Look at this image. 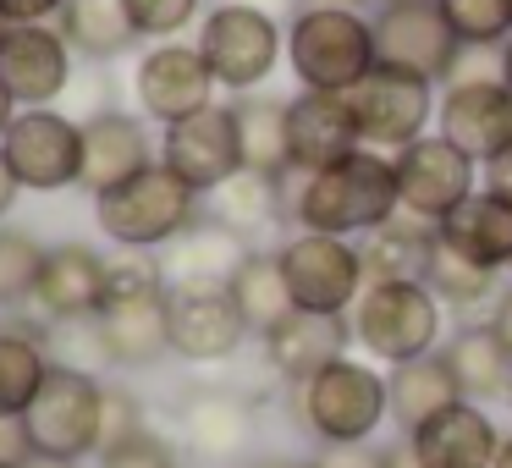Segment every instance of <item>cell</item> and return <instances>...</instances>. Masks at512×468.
<instances>
[{
  "label": "cell",
  "mask_w": 512,
  "mask_h": 468,
  "mask_svg": "<svg viewBox=\"0 0 512 468\" xmlns=\"http://www.w3.org/2000/svg\"><path fill=\"white\" fill-rule=\"evenodd\" d=\"M402 215L397 166L380 149H358L342 166H325L287 177V226L292 232H325V237H364Z\"/></svg>",
  "instance_id": "obj_1"
},
{
  "label": "cell",
  "mask_w": 512,
  "mask_h": 468,
  "mask_svg": "<svg viewBox=\"0 0 512 468\" xmlns=\"http://www.w3.org/2000/svg\"><path fill=\"white\" fill-rule=\"evenodd\" d=\"M380 67L375 17L336 0H303L287 23V72L298 89L353 94Z\"/></svg>",
  "instance_id": "obj_2"
},
{
  "label": "cell",
  "mask_w": 512,
  "mask_h": 468,
  "mask_svg": "<svg viewBox=\"0 0 512 468\" xmlns=\"http://www.w3.org/2000/svg\"><path fill=\"white\" fill-rule=\"evenodd\" d=\"M292 413H298L303 435L331 452H353L380 435V424L391 419V391L369 358H336L320 375H309L303 386H292Z\"/></svg>",
  "instance_id": "obj_3"
},
{
  "label": "cell",
  "mask_w": 512,
  "mask_h": 468,
  "mask_svg": "<svg viewBox=\"0 0 512 468\" xmlns=\"http://www.w3.org/2000/svg\"><path fill=\"white\" fill-rule=\"evenodd\" d=\"M94 221L111 237L116 248H144V254H160L171 248L193 221H204V193L188 188L171 166H149L138 171L133 182L100 193L94 199Z\"/></svg>",
  "instance_id": "obj_4"
},
{
  "label": "cell",
  "mask_w": 512,
  "mask_h": 468,
  "mask_svg": "<svg viewBox=\"0 0 512 468\" xmlns=\"http://www.w3.org/2000/svg\"><path fill=\"white\" fill-rule=\"evenodd\" d=\"M193 45L226 94H259L276 67H287V23H276L254 0H215L199 17Z\"/></svg>",
  "instance_id": "obj_5"
},
{
  "label": "cell",
  "mask_w": 512,
  "mask_h": 468,
  "mask_svg": "<svg viewBox=\"0 0 512 468\" xmlns=\"http://www.w3.org/2000/svg\"><path fill=\"white\" fill-rule=\"evenodd\" d=\"M353 347L375 364H408V358L441 353L446 342V303L424 281H369L353 303Z\"/></svg>",
  "instance_id": "obj_6"
},
{
  "label": "cell",
  "mask_w": 512,
  "mask_h": 468,
  "mask_svg": "<svg viewBox=\"0 0 512 468\" xmlns=\"http://www.w3.org/2000/svg\"><path fill=\"white\" fill-rule=\"evenodd\" d=\"M23 430H28V446L45 457H67V463L100 457V446H105V375L50 364L39 397L23 413Z\"/></svg>",
  "instance_id": "obj_7"
},
{
  "label": "cell",
  "mask_w": 512,
  "mask_h": 468,
  "mask_svg": "<svg viewBox=\"0 0 512 468\" xmlns=\"http://www.w3.org/2000/svg\"><path fill=\"white\" fill-rule=\"evenodd\" d=\"M281 276L292 287V303L309 314H353L369 276L358 259V237H325V232H292L276 248Z\"/></svg>",
  "instance_id": "obj_8"
},
{
  "label": "cell",
  "mask_w": 512,
  "mask_h": 468,
  "mask_svg": "<svg viewBox=\"0 0 512 468\" xmlns=\"http://www.w3.org/2000/svg\"><path fill=\"white\" fill-rule=\"evenodd\" d=\"M353 116H358V133H364V149H380V155H397L408 149L413 138L435 133V105H441V89L419 72H402L380 61L353 94Z\"/></svg>",
  "instance_id": "obj_9"
},
{
  "label": "cell",
  "mask_w": 512,
  "mask_h": 468,
  "mask_svg": "<svg viewBox=\"0 0 512 468\" xmlns=\"http://www.w3.org/2000/svg\"><path fill=\"white\" fill-rule=\"evenodd\" d=\"M0 155L17 171L28 193H61L83 182V122L61 116L56 105L17 111V122L0 138Z\"/></svg>",
  "instance_id": "obj_10"
},
{
  "label": "cell",
  "mask_w": 512,
  "mask_h": 468,
  "mask_svg": "<svg viewBox=\"0 0 512 468\" xmlns=\"http://www.w3.org/2000/svg\"><path fill=\"white\" fill-rule=\"evenodd\" d=\"M215 94H221V83H215L210 61L199 56V45H188V39H160L133 67L138 116H149L160 127L199 116L204 105H215Z\"/></svg>",
  "instance_id": "obj_11"
},
{
  "label": "cell",
  "mask_w": 512,
  "mask_h": 468,
  "mask_svg": "<svg viewBox=\"0 0 512 468\" xmlns=\"http://www.w3.org/2000/svg\"><path fill=\"white\" fill-rule=\"evenodd\" d=\"M369 17H375V45H380V61H386V67L419 72L435 89L452 83L457 61H463V45H457V34L446 28L435 0H380Z\"/></svg>",
  "instance_id": "obj_12"
},
{
  "label": "cell",
  "mask_w": 512,
  "mask_h": 468,
  "mask_svg": "<svg viewBox=\"0 0 512 468\" xmlns=\"http://www.w3.org/2000/svg\"><path fill=\"white\" fill-rule=\"evenodd\" d=\"M391 166H397L402 215H413V221H424V226H441L457 204L479 193V166L463 155V149L446 144L441 133L413 138L408 149L391 155Z\"/></svg>",
  "instance_id": "obj_13"
},
{
  "label": "cell",
  "mask_w": 512,
  "mask_h": 468,
  "mask_svg": "<svg viewBox=\"0 0 512 468\" xmlns=\"http://www.w3.org/2000/svg\"><path fill=\"white\" fill-rule=\"evenodd\" d=\"M435 133L463 149L479 171L512 149V89L507 78H452L435 105Z\"/></svg>",
  "instance_id": "obj_14"
},
{
  "label": "cell",
  "mask_w": 512,
  "mask_h": 468,
  "mask_svg": "<svg viewBox=\"0 0 512 468\" xmlns=\"http://www.w3.org/2000/svg\"><path fill=\"white\" fill-rule=\"evenodd\" d=\"M160 166H171L188 188H199L210 199L221 182H232L243 171V138H237V105L215 100L188 122H171L160 138Z\"/></svg>",
  "instance_id": "obj_15"
},
{
  "label": "cell",
  "mask_w": 512,
  "mask_h": 468,
  "mask_svg": "<svg viewBox=\"0 0 512 468\" xmlns=\"http://www.w3.org/2000/svg\"><path fill=\"white\" fill-rule=\"evenodd\" d=\"M72 45L56 23H6L0 28V83L12 89L17 111L56 105L72 83Z\"/></svg>",
  "instance_id": "obj_16"
},
{
  "label": "cell",
  "mask_w": 512,
  "mask_h": 468,
  "mask_svg": "<svg viewBox=\"0 0 512 468\" xmlns=\"http://www.w3.org/2000/svg\"><path fill=\"white\" fill-rule=\"evenodd\" d=\"M166 287H111L94 314L105 336L111 369H155L171 353V320H166Z\"/></svg>",
  "instance_id": "obj_17"
},
{
  "label": "cell",
  "mask_w": 512,
  "mask_h": 468,
  "mask_svg": "<svg viewBox=\"0 0 512 468\" xmlns=\"http://www.w3.org/2000/svg\"><path fill=\"white\" fill-rule=\"evenodd\" d=\"M287 149H292V171H298V177L342 166L347 155H358V149H364V133H358L353 100H347V94L298 89L287 100Z\"/></svg>",
  "instance_id": "obj_18"
},
{
  "label": "cell",
  "mask_w": 512,
  "mask_h": 468,
  "mask_svg": "<svg viewBox=\"0 0 512 468\" xmlns=\"http://www.w3.org/2000/svg\"><path fill=\"white\" fill-rule=\"evenodd\" d=\"M111 292V254L94 243H50L34 281L39 320H89Z\"/></svg>",
  "instance_id": "obj_19"
},
{
  "label": "cell",
  "mask_w": 512,
  "mask_h": 468,
  "mask_svg": "<svg viewBox=\"0 0 512 468\" xmlns=\"http://www.w3.org/2000/svg\"><path fill=\"white\" fill-rule=\"evenodd\" d=\"M155 160L160 155H155V138H149V116L105 105V111H94L83 122V182L78 188H89L100 199V193L133 182L138 171H149Z\"/></svg>",
  "instance_id": "obj_20"
},
{
  "label": "cell",
  "mask_w": 512,
  "mask_h": 468,
  "mask_svg": "<svg viewBox=\"0 0 512 468\" xmlns=\"http://www.w3.org/2000/svg\"><path fill=\"white\" fill-rule=\"evenodd\" d=\"M166 320H171V358H182V364H226L254 336L237 314L232 292H171Z\"/></svg>",
  "instance_id": "obj_21"
},
{
  "label": "cell",
  "mask_w": 512,
  "mask_h": 468,
  "mask_svg": "<svg viewBox=\"0 0 512 468\" xmlns=\"http://www.w3.org/2000/svg\"><path fill=\"white\" fill-rule=\"evenodd\" d=\"M265 342V364L276 380L287 386H303L309 375H320L325 364L347 358L353 347V320L347 314H309V309H292L276 331L259 336Z\"/></svg>",
  "instance_id": "obj_22"
},
{
  "label": "cell",
  "mask_w": 512,
  "mask_h": 468,
  "mask_svg": "<svg viewBox=\"0 0 512 468\" xmlns=\"http://www.w3.org/2000/svg\"><path fill=\"white\" fill-rule=\"evenodd\" d=\"M248 254H254L248 237H237L232 226L204 215V221H193L171 248H160V265H166L171 292H226Z\"/></svg>",
  "instance_id": "obj_23"
},
{
  "label": "cell",
  "mask_w": 512,
  "mask_h": 468,
  "mask_svg": "<svg viewBox=\"0 0 512 468\" xmlns=\"http://www.w3.org/2000/svg\"><path fill=\"white\" fill-rule=\"evenodd\" d=\"M501 435L507 430H496L490 408H479V402H452V408L435 413L430 424H419L408 441H413V452H419L424 468H490Z\"/></svg>",
  "instance_id": "obj_24"
},
{
  "label": "cell",
  "mask_w": 512,
  "mask_h": 468,
  "mask_svg": "<svg viewBox=\"0 0 512 468\" xmlns=\"http://www.w3.org/2000/svg\"><path fill=\"white\" fill-rule=\"evenodd\" d=\"M441 358H446V369H452L463 402H479V408L507 402V391H512V353L501 347V336H496V325H490V320H457V331L441 342Z\"/></svg>",
  "instance_id": "obj_25"
},
{
  "label": "cell",
  "mask_w": 512,
  "mask_h": 468,
  "mask_svg": "<svg viewBox=\"0 0 512 468\" xmlns=\"http://www.w3.org/2000/svg\"><path fill=\"white\" fill-rule=\"evenodd\" d=\"M435 237H441V248H452L457 259H468V265H479V270H496V276L512 270V204H501L496 193H485V188L457 204V210L435 226Z\"/></svg>",
  "instance_id": "obj_26"
},
{
  "label": "cell",
  "mask_w": 512,
  "mask_h": 468,
  "mask_svg": "<svg viewBox=\"0 0 512 468\" xmlns=\"http://www.w3.org/2000/svg\"><path fill=\"white\" fill-rule=\"evenodd\" d=\"M177 430L199 457H232L254 441V408L226 386H193L177 402Z\"/></svg>",
  "instance_id": "obj_27"
},
{
  "label": "cell",
  "mask_w": 512,
  "mask_h": 468,
  "mask_svg": "<svg viewBox=\"0 0 512 468\" xmlns=\"http://www.w3.org/2000/svg\"><path fill=\"white\" fill-rule=\"evenodd\" d=\"M386 391H391V424L402 435H413L419 424H430L435 413H446L452 402H463L452 369H446L441 353H424L408 358V364H391L386 369Z\"/></svg>",
  "instance_id": "obj_28"
},
{
  "label": "cell",
  "mask_w": 512,
  "mask_h": 468,
  "mask_svg": "<svg viewBox=\"0 0 512 468\" xmlns=\"http://www.w3.org/2000/svg\"><path fill=\"white\" fill-rule=\"evenodd\" d=\"M358 259H364L369 281H424L435 259V226L413 221V215H391L386 226L358 237Z\"/></svg>",
  "instance_id": "obj_29"
},
{
  "label": "cell",
  "mask_w": 512,
  "mask_h": 468,
  "mask_svg": "<svg viewBox=\"0 0 512 468\" xmlns=\"http://www.w3.org/2000/svg\"><path fill=\"white\" fill-rule=\"evenodd\" d=\"M56 28L72 45V56L94 61V67H105V61L127 56L133 45H144L122 0H67L61 17H56Z\"/></svg>",
  "instance_id": "obj_30"
},
{
  "label": "cell",
  "mask_w": 512,
  "mask_h": 468,
  "mask_svg": "<svg viewBox=\"0 0 512 468\" xmlns=\"http://www.w3.org/2000/svg\"><path fill=\"white\" fill-rule=\"evenodd\" d=\"M204 215H210V221H221V226H232L237 237H248V243H254L265 226L287 221V182L259 177V171H237L232 182H221V188L204 199Z\"/></svg>",
  "instance_id": "obj_31"
},
{
  "label": "cell",
  "mask_w": 512,
  "mask_h": 468,
  "mask_svg": "<svg viewBox=\"0 0 512 468\" xmlns=\"http://www.w3.org/2000/svg\"><path fill=\"white\" fill-rule=\"evenodd\" d=\"M237 138H243V171L259 177H292V149H287V100L276 94H237Z\"/></svg>",
  "instance_id": "obj_32"
},
{
  "label": "cell",
  "mask_w": 512,
  "mask_h": 468,
  "mask_svg": "<svg viewBox=\"0 0 512 468\" xmlns=\"http://www.w3.org/2000/svg\"><path fill=\"white\" fill-rule=\"evenodd\" d=\"M226 292H232L237 314H243V325L254 336L276 331V325L298 309V303H292L287 276H281V259L270 254V248H254V254L237 265V276H232V287H226Z\"/></svg>",
  "instance_id": "obj_33"
},
{
  "label": "cell",
  "mask_w": 512,
  "mask_h": 468,
  "mask_svg": "<svg viewBox=\"0 0 512 468\" xmlns=\"http://www.w3.org/2000/svg\"><path fill=\"white\" fill-rule=\"evenodd\" d=\"M424 287H430L435 298L446 303V314H457V320H490L496 298L507 292L496 270H479V265H468V259H457L452 248H441V237H435V259H430Z\"/></svg>",
  "instance_id": "obj_34"
},
{
  "label": "cell",
  "mask_w": 512,
  "mask_h": 468,
  "mask_svg": "<svg viewBox=\"0 0 512 468\" xmlns=\"http://www.w3.org/2000/svg\"><path fill=\"white\" fill-rule=\"evenodd\" d=\"M50 375L39 331H0V419H23Z\"/></svg>",
  "instance_id": "obj_35"
},
{
  "label": "cell",
  "mask_w": 512,
  "mask_h": 468,
  "mask_svg": "<svg viewBox=\"0 0 512 468\" xmlns=\"http://www.w3.org/2000/svg\"><path fill=\"white\" fill-rule=\"evenodd\" d=\"M463 50H501L512 39V0H435Z\"/></svg>",
  "instance_id": "obj_36"
},
{
  "label": "cell",
  "mask_w": 512,
  "mask_h": 468,
  "mask_svg": "<svg viewBox=\"0 0 512 468\" xmlns=\"http://www.w3.org/2000/svg\"><path fill=\"white\" fill-rule=\"evenodd\" d=\"M39 342H45L50 364H61V369H89V375L111 369V353H105V336L94 325V314L89 320H45Z\"/></svg>",
  "instance_id": "obj_37"
},
{
  "label": "cell",
  "mask_w": 512,
  "mask_h": 468,
  "mask_svg": "<svg viewBox=\"0 0 512 468\" xmlns=\"http://www.w3.org/2000/svg\"><path fill=\"white\" fill-rule=\"evenodd\" d=\"M39 265H45V243L23 226H0V309L34 303Z\"/></svg>",
  "instance_id": "obj_38"
},
{
  "label": "cell",
  "mask_w": 512,
  "mask_h": 468,
  "mask_svg": "<svg viewBox=\"0 0 512 468\" xmlns=\"http://www.w3.org/2000/svg\"><path fill=\"white\" fill-rule=\"evenodd\" d=\"M122 6H127V17H133L138 39H149V45L182 39L204 17V0H122Z\"/></svg>",
  "instance_id": "obj_39"
},
{
  "label": "cell",
  "mask_w": 512,
  "mask_h": 468,
  "mask_svg": "<svg viewBox=\"0 0 512 468\" xmlns=\"http://www.w3.org/2000/svg\"><path fill=\"white\" fill-rule=\"evenodd\" d=\"M100 468H182V457H177V446L166 441L160 430H133V435H122V441H111L100 452Z\"/></svg>",
  "instance_id": "obj_40"
},
{
  "label": "cell",
  "mask_w": 512,
  "mask_h": 468,
  "mask_svg": "<svg viewBox=\"0 0 512 468\" xmlns=\"http://www.w3.org/2000/svg\"><path fill=\"white\" fill-rule=\"evenodd\" d=\"M144 402H138V391H127V386H111L105 380V446L111 441H122V435H133V430H144ZM100 446V452H105Z\"/></svg>",
  "instance_id": "obj_41"
},
{
  "label": "cell",
  "mask_w": 512,
  "mask_h": 468,
  "mask_svg": "<svg viewBox=\"0 0 512 468\" xmlns=\"http://www.w3.org/2000/svg\"><path fill=\"white\" fill-rule=\"evenodd\" d=\"M67 0H0V23H50Z\"/></svg>",
  "instance_id": "obj_42"
},
{
  "label": "cell",
  "mask_w": 512,
  "mask_h": 468,
  "mask_svg": "<svg viewBox=\"0 0 512 468\" xmlns=\"http://www.w3.org/2000/svg\"><path fill=\"white\" fill-rule=\"evenodd\" d=\"M369 468H424V463H419V452H413V441L402 435V441L375 446V452H369Z\"/></svg>",
  "instance_id": "obj_43"
},
{
  "label": "cell",
  "mask_w": 512,
  "mask_h": 468,
  "mask_svg": "<svg viewBox=\"0 0 512 468\" xmlns=\"http://www.w3.org/2000/svg\"><path fill=\"white\" fill-rule=\"evenodd\" d=\"M479 188H485V193H496L501 204H512V149H507L501 160H490L485 171H479Z\"/></svg>",
  "instance_id": "obj_44"
},
{
  "label": "cell",
  "mask_w": 512,
  "mask_h": 468,
  "mask_svg": "<svg viewBox=\"0 0 512 468\" xmlns=\"http://www.w3.org/2000/svg\"><path fill=\"white\" fill-rule=\"evenodd\" d=\"M490 325H496V336H501V347L512 353V287L496 298V309H490Z\"/></svg>",
  "instance_id": "obj_45"
},
{
  "label": "cell",
  "mask_w": 512,
  "mask_h": 468,
  "mask_svg": "<svg viewBox=\"0 0 512 468\" xmlns=\"http://www.w3.org/2000/svg\"><path fill=\"white\" fill-rule=\"evenodd\" d=\"M17 193H23V182H17V171L6 166V155H0V215H12Z\"/></svg>",
  "instance_id": "obj_46"
},
{
  "label": "cell",
  "mask_w": 512,
  "mask_h": 468,
  "mask_svg": "<svg viewBox=\"0 0 512 468\" xmlns=\"http://www.w3.org/2000/svg\"><path fill=\"white\" fill-rule=\"evenodd\" d=\"M17 122V100H12V89L0 83V138H6V127Z\"/></svg>",
  "instance_id": "obj_47"
},
{
  "label": "cell",
  "mask_w": 512,
  "mask_h": 468,
  "mask_svg": "<svg viewBox=\"0 0 512 468\" xmlns=\"http://www.w3.org/2000/svg\"><path fill=\"white\" fill-rule=\"evenodd\" d=\"M23 468H83V463H67V457H45V452H28Z\"/></svg>",
  "instance_id": "obj_48"
},
{
  "label": "cell",
  "mask_w": 512,
  "mask_h": 468,
  "mask_svg": "<svg viewBox=\"0 0 512 468\" xmlns=\"http://www.w3.org/2000/svg\"><path fill=\"white\" fill-rule=\"evenodd\" d=\"M490 468H512V430L501 435V446H496V463H490Z\"/></svg>",
  "instance_id": "obj_49"
},
{
  "label": "cell",
  "mask_w": 512,
  "mask_h": 468,
  "mask_svg": "<svg viewBox=\"0 0 512 468\" xmlns=\"http://www.w3.org/2000/svg\"><path fill=\"white\" fill-rule=\"evenodd\" d=\"M501 78H507V89H512V39L501 45Z\"/></svg>",
  "instance_id": "obj_50"
},
{
  "label": "cell",
  "mask_w": 512,
  "mask_h": 468,
  "mask_svg": "<svg viewBox=\"0 0 512 468\" xmlns=\"http://www.w3.org/2000/svg\"><path fill=\"white\" fill-rule=\"evenodd\" d=\"M336 6H358V12H375L380 0H336Z\"/></svg>",
  "instance_id": "obj_51"
},
{
  "label": "cell",
  "mask_w": 512,
  "mask_h": 468,
  "mask_svg": "<svg viewBox=\"0 0 512 468\" xmlns=\"http://www.w3.org/2000/svg\"><path fill=\"white\" fill-rule=\"evenodd\" d=\"M298 468H347V463H325V457H320V463H298Z\"/></svg>",
  "instance_id": "obj_52"
},
{
  "label": "cell",
  "mask_w": 512,
  "mask_h": 468,
  "mask_svg": "<svg viewBox=\"0 0 512 468\" xmlns=\"http://www.w3.org/2000/svg\"><path fill=\"white\" fill-rule=\"evenodd\" d=\"M0 468H23V463H0Z\"/></svg>",
  "instance_id": "obj_53"
},
{
  "label": "cell",
  "mask_w": 512,
  "mask_h": 468,
  "mask_svg": "<svg viewBox=\"0 0 512 468\" xmlns=\"http://www.w3.org/2000/svg\"><path fill=\"white\" fill-rule=\"evenodd\" d=\"M507 413H512V391H507Z\"/></svg>",
  "instance_id": "obj_54"
},
{
  "label": "cell",
  "mask_w": 512,
  "mask_h": 468,
  "mask_svg": "<svg viewBox=\"0 0 512 468\" xmlns=\"http://www.w3.org/2000/svg\"><path fill=\"white\" fill-rule=\"evenodd\" d=\"M507 287H512V270H507Z\"/></svg>",
  "instance_id": "obj_55"
},
{
  "label": "cell",
  "mask_w": 512,
  "mask_h": 468,
  "mask_svg": "<svg viewBox=\"0 0 512 468\" xmlns=\"http://www.w3.org/2000/svg\"><path fill=\"white\" fill-rule=\"evenodd\" d=\"M0 28H6V23H0Z\"/></svg>",
  "instance_id": "obj_56"
}]
</instances>
